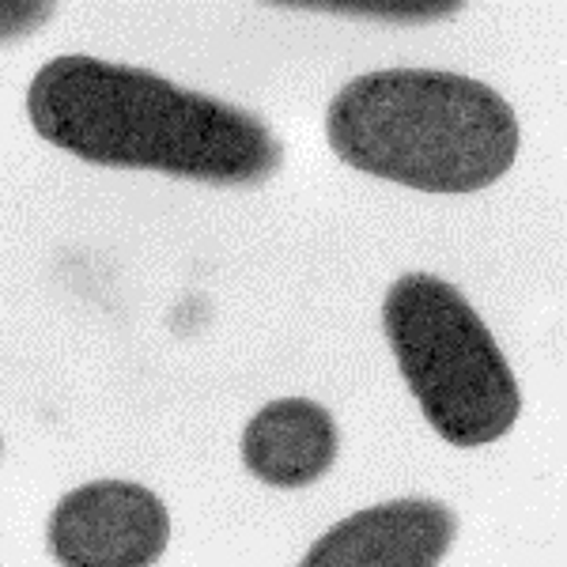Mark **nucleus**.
<instances>
[{
    "label": "nucleus",
    "mask_w": 567,
    "mask_h": 567,
    "mask_svg": "<svg viewBox=\"0 0 567 567\" xmlns=\"http://www.w3.org/2000/svg\"><path fill=\"white\" fill-rule=\"evenodd\" d=\"M27 117L42 141L95 167L200 186H261L284 163L277 133L250 110L87 53H61L34 72Z\"/></svg>",
    "instance_id": "obj_1"
},
{
    "label": "nucleus",
    "mask_w": 567,
    "mask_h": 567,
    "mask_svg": "<svg viewBox=\"0 0 567 567\" xmlns=\"http://www.w3.org/2000/svg\"><path fill=\"white\" fill-rule=\"evenodd\" d=\"M326 141L363 175L424 194H477L518 155V117L496 87L446 69H379L326 110Z\"/></svg>",
    "instance_id": "obj_2"
},
{
    "label": "nucleus",
    "mask_w": 567,
    "mask_h": 567,
    "mask_svg": "<svg viewBox=\"0 0 567 567\" xmlns=\"http://www.w3.org/2000/svg\"><path fill=\"white\" fill-rule=\"evenodd\" d=\"M382 333L405 386L435 435L451 446H488L523 413L515 371L484 318L435 272H405L382 299Z\"/></svg>",
    "instance_id": "obj_3"
},
{
    "label": "nucleus",
    "mask_w": 567,
    "mask_h": 567,
    "mask_svg": "<svg viewBox=\"0 0 567 567\" xmlns=\"http://www.w3.org/2000/svg\"><path fill=\"white\" fill-rule=\"evenodd\" d=\"M329 12H352V16H374V20H439L451 16L458 4H326Z\"/></svg>",
    "instance_id": "obj_7"
},
{
    "label": "nucleus",
    "mask_w": 567,
    "mask_h": 567,
    "mask_svg": "<svg viewBox=\"0 0 567 567\" xmlns=\"http://www.w3.org/2000/svg\"><path fill=\"white\" fill-rule=\"evenodd\" d=\"M167 545V503L136 481L80 484L45 523V548L61 567H155Z\"/></svg>",
    "instance_id": "obj_4"
},
{
    "label": "nucleus",
    "mask_w": 567,
    "mask_h": 567,
    "mask_svg": "<svg viewBox=\"0 0 567 567\" xmlns=\"http://www.w3.org/2000/svg\"><path fill=\"white\" fill-rule=\"evenodd\" d=\"M50 16H53L50 4H16V0H0V42L27 39V34L39 31Z\"/></svg>",
    "instance_id": "obj_8"
},
{
    "label": "nucleus",
    "mask_w": 567,
    "mask_h": 567,
    "mask_svg": "<svg viewBox=\"0 0 567 567\" xmlns=\"http://www.w3.org/2000/svg\"><path fill=\"white\" fill-rule=\"evenodd\" d=\"M454 537L458 515L443 499H386L329 526L296 567H439Z\"/></svg>",
    "instance_id": "obj_5"
},
{
    "label": "nucleus",
    "mask_w": 567,
    "mask_h": 567,
    "mask_svg": "<svg viewBox=\"0 0 567 567\" xmlns=\"http://www.w3.org/2000/svg\"><path fill=\"white\" fill-rule=\"evenodd\" d=\"M341 432L326 405L310 398H277L243 427V465L269 488H310L333 470Z\"/></svg>",
    "instance_id": "obj_6"
}]
</instances>
